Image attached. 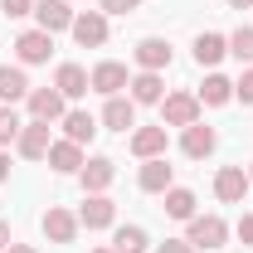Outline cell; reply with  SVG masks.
I'll return each mask as SVG.
<instances>
[{
  "label": "cell",
  "instance_id": "7",
  "mask_svg": "<svg viewBox=\"0 0 253 253\" xmlns=\"http://www.w3.org/2000/svg\"><path fill=\"white\" fill-rule=\"evenodd\" d=\"M15 54H20V63H44L49 54H54V34H44V30H25L20 39H15Z\"/></svg>",
  "mask_w": 253,
  "mask_h": 253
},
{
  "label": "cell",
  "instance_id": "17",
  "mask_svg": "<svg viewBox=\"0 0 253 253\" xmlns=\"http://www.w3.org/2000/svg\"><path fill=\"white\" fill-rule=\"evenodd\" d=\"M102 122L112 126V131H126V126H136V102L131 97H107V107H102Z\"/></svg>",
  "mask_w": 253,
  "mask_h": 253
},
{
  "label": "cell",
  "instance_id": "6",
  "mask_svg": "<svg viewBox=\"0 0 253 253\" xmlns=\"http://www.w3.org/2000/svg\"><path fill=\"white\" fill-rule=\"evenodd\" d=\"M214 195H219L224 205H239L249 195V170L244 166H224L219 175H214Z\"/></svg>",
  "mask_w": 253,
  "mask_h": 253
},
{
  "label": "cell",
  "instance_id": "28",
  "mask_svg": "<svg viewBox=\"0 0 253 253\" xmlns=\"http://www.w3.org/2000/svg\"><path fill=\"white\" fill-rule=\"evenodd\" d=\"M20 131H25V122H20V117H15V107L5 102V107H0V146L20 141Z\"/></svg>",
  "mask_w": 253,
  "mask_h": 253
},
{
  "label": "cell",
  "instance_id": "35",
  "mask_svg": "<svg viewBox=\"0 0 253 253\" xmlns=\"http://www.w3.org/2000/svg\"><path fill=\"white\" fill-rule=\"evenodd\" d=\"M5 244H10V224L0 219V253H5Z\"/></svg>",
  "mask_w": 253,
  "mask_h": 253
},
{
  "label": "cell",
  "instance_id": "9",
  "mask_svg": "<svg viewBox=\"0 0 253 253\" xmlns=\"http://www.w3.org/2000/svg\"><path fill=\"white\" fill-rule=\"evenodd\" d=\"M34 20H39L44 34H59V30L73 25V10H68L63 0H34Z\"/></svg>",
  "mask_w": 253,
  "mask_h": 253
},
{
  "label": "cell",
  "instance_id": "22",
  "mask_svg": "<svg viewBox=\"0 0 253 253\" xmlns=\"http://www.w3.org/2000/svg\"><path fill=\"white\" fill-rule=\"evenodd\" d=\"M63 136L78 141V146L93 141V136H97V117H93V112H63Z\"/></svg>",
  "mask_w": 253,
  "mask_h": 253
},
{
  "label": "cell",
  "instance_id": "12",
  "mask_svg": "<svg viewBox=\"0 0 253 253\" xmlns=\"http://www.w3.org/2000/svg\"><path fill=\"white\" fill-rule=\"evenodd\" d=\"M170 180H175V170L166 166V156H151L146 166H141V175H136V185L146 190V195H166Z\"/></svg>",
  "mask_w": 253,
  "mask_h": 253
},
{
  "label": "cell",
  "instance_id": "4",
  "mask_svg": "<svg viewBox=\"0 0 253 253\" xmlns=\"http://www.w3.org/2000/svg\"><path fill=\"white\" fill-rule=\"evenodd\" d=\"M126 83H131V78H126V68H122V63H112V59L97 63L93 73H88V88H93V93H102V97H117Z\"/></svg>",
  "mask_w": 253,
  "mask_h": 253
},
{
  "label": "cell",
  "instance_id": "14",
  "mask_svg": "<svg viewBox=\"0 0 253 253\" xmlns=\"http://www.w3.org/2000/svg\"><path fill=\"white\" fill-rule=\"evenodd\" d=\"M78 175H83V190H88V195H102V190L112 185L117 166H112L107 156H93V161H83V170H78Z\"/></svg>",
  "mask_w": 253,
  "mask_h": 253
},
{
  "label": "cell",
  "instance_id": "10",
  "mask_svg": "<svg viewBox=\"0 0 253 253\" xmlns=\"http://www.w3.org/2000/svg\"><path fill=\"white\" fill-rule=\"evenodd\" d=\"M112 219H117V205H112L107 195H88L83 210H78V224H83V229H107Z\"/></svg>",
  "mask_w": 253,
  "mask_h": 253
},
{
  "label": "cell",
  "instance_id": "5",
  "mask_svg": "<svg viewBox=\"0 0 253 253\" xmlns=\"http://www.w3.org/2000/svg\"><path fill=\"white\" fill-rule=\"evenodd\" d=\"M20 156L25 161H44L49 156V146H54V136H49V122H25V131H20Z\"/></svg>",
  "mask_w": 253,
  "mask_h": 253
},
{
  "label": "cell",
  "instance_id": "21",
  "mask_svg": "<svg viewBox=\"0 0 253 253\" xmlns=\"http://www.w3.org/2000/svg\"><path fill=\"white\" fill-rule=\"evenodd\" d=\"M54 88L63 97H83L88 93V73L78 68V63H59V73H54Z\"/></svg>",
  "mask_w": 253,
  "mask_h": 253
},
{
  "label": "cell",
  "instance_id": "30",
  "mask_svg": "<svg viewBox=\"0 0 253 253\" xmlns=\"http://www.w3.org/2000/svg\"><path fill=\"white\" fill-rule=\"evenodd\" d=\"M0 10L10 20H20V15H34V0H0Z\"/></svg>",
  "mask_w": 253,
  "mask_h": 253
},
{
  "label": "cell",
  "instance_id": "2",
  "mask_svg": "<svg viewBox=\"0 0 253 253\" xmlns=\"http://www.w3.org/2000/svg\"><path fill=\"white\" fill-rule=\"evenodd\" d=\"M195 122H200V97L195 93L161 97V126H195Z\"/></svg>",
  "mask_w": 253,
  "mask_h": 253
},
{
  "label": "cell",
  "instance_id": "15",
  "mask_svg": "<svg viewBox=\"0 0 253 253\" xmlns=\"http://www.w3.org/2000/svg\"><path fill=\"white\" fill-rule=\"evenodd\" d=\"M180 146H185V156H190V161H205L214 146H219V136H214V126L195 122V126H185V141H180Z\"/></svg>",
  "mask_w": 253,
  "mask_h": 253
},
{
  "label": "cell",
  "instance_id": "29",
  "mask_svg": "<svg viewBox=\"0 0 253 253\" xmlns=\"http://www.w3.org/2000/svg\"><path fill=\"white\" fill-rule=\"evenodd\" d=\"M234 97H239V102H249V107H253V68H244V78L234 83Z\"/></svg>",
  "mask_w": 253,
  "mask_h": 253
},
{
  "label": "cell",
  "instance_id": "18",
  "mask_svg": "<svg viewBox=\"0 0 253 253\" xmlns=\"http://www.w3.org/2000/svg\"><path fill=\"white\" fill-rule=\"evenodd\" d=\"M131 151L141 161L166 156V126H141V131H131Z\"/></svg>",
  "mask_w": 253,
  "mask_h": 253
},
{
  "label": "cell",
  "instance_id": "31",
  "mask_svg": "<svg viewBox=\"0 0 253 253\" xmlns=\"http://www.w3.org/2000/svg\"><path fill=\"white\" fill-rule=\"evenodd\" d=\"M141 0H102V15H131Z\"/></svg>",
  "mask_w": 253,
  "mask_h": 253
},
{
  "label": "cell",
  "instance_id": "20",
  "mask_svg": "<svg viewBox=\"0 0 253 253\" xmlns=\"http://www.w3.org/2000/svg\"><path fill=\"white\" fill-rule=\"evenodd\" d=\"M224 54H229V39H224V34H200V39H195V63H200V68H214Z\"/></svg>",
  "mask_w": 253,
  "mask_h": 253
},
{
  "label": "cell",
  "instance_id": "8",
  "mask_svg": "<svg viewBox=\"0 0 253 253\" xmlns=\"http://www.w3.org/2000/svg\"><path fill=\"white\" fill-rule=\"evenodd\" d=\"M30 117L34 122H59L63 117V93L59 88H30Z\"/></svg>",
  "mask_w": 253,
  "mask_h": 253
},
{
  "label": "cell",
  "instance_id": "24",
  "mask_svg": "<svg viewBox=\"0 0 253 253\" xmlns=\"http://www.w3.org/2000/svg\"><path fill=\"white\" fill-rule=\"evenodd\" d=\"M229 97H234V83H229L224 73H210L205 88H200V107H205V102H210V107H224Z\"/></svg>",
  "mask_w": 253,
  "mask_h": 253
},
{
  "label": "cell",
  "instance_id": "1",
  "mask_svg": "<svg viewBox=\"0 0 253 253\" xmlns=\"http://www.w3.org/2000/svg\"><path fill=\"white\" fill-rule=\"evenodd\" d=\"M190 224V234H185V244L190 249H224V239H229V224L219 219V214H195V219H185Z\"/></svg>",
  "mask_w": 253,
  "mask_h": 253
},
{
  "label": "cell",
  "instance_id": "37",
  "mask_svg": "<svg viewBox=\"0 0 253 253\" xmlns=\"http://www.w3.org/2000/svg\"><path fill=\"white\" fill-rule=\"evenodd\" d=\"M253 0H229V10H249Z\"/></svg>",
  "mask_w": 253,
  "mask_h": 253
},
{
  "label": "cell",
  "instance_id": "11",
  "mask_svg": "<svg viewBox=\"0 0 253 253\" xmlns=\"http://www.w3.org/2000/svg\"><path fill=\"white\" fill-rule=\"evenodd\" d=\"M44 234H49L54 244H73V239H78V214L49 205V210H44Z\"/></svg>",
  "mask_w": 253,
  "mask_h": 253
},
{
  "label": "cell",
  "instance_id": "26",
  "mask_svg": "<svg viewBox=\"0 0 253 253\" xmlns=\"http://www.w3.org/2000/svg\"><path fill=\"white\" fill-rule=\"evenodd\" d=\"M166 214L170 219H195V195L180 190V185H170L166 190Z\"/></svg>",
  "mask_w": 253,
  "mask_h": 253
},
{
  "label": "cell",
  "instance_id": "33",
  "mask_svg": "<svg viewBox=\"0 0 253 253\" xmlns=\"http://www.w3.org/2000/svg\"><path fill=\"white\" fill-rule=\"evenodd\" d=\"M239 239H244V244H249V249H253V210H249V214H244V219H239Z\"/></svg>",
  "mask_w": 253,
  "mask_h": 253
},
{
  "label": "cell",
  "instance_id": "23",
  "mask_svg": "<svg viewBox=\"0 0 253 253\" xmlns=\"http://www.w3.org/2000/svg\"><path fill=\"white\" fill-rule=\"evenodd\" d=\"M126 88H131V102H161V97H166V88H161V73H136Z\"/></svg>",
  "mask_w": 253,
  "mask_h": 253
},
{
  "label": "cell",
  "instance_id": "39",
  "mask_svg": "<svg viewBox=\"0 0 253 253\" xmlns=\"http://www.w3.org/2000/svg\"><path fill=\"white\" fill-rule=\"evenodd\" d=\"M249 185H253V170H249Z\"/></svg>",
  "mask_w": 253,
  "mask_h": 253
},
{
  "label": "cell",
  "instance_id": "36",
  "mask_svg": "<svg viewBox=\"0 0 253 253\" xmlns=\"http://www.w3.org/2000/svg\"><path fill=\"white\" fill-rule=\"evenodd\" d=\"M5 253H34V249H30V244H10Z\"/></svg>",
  "mask_w": 253,
  "mask_h": 253
},
{
  "label": "cell",
  "instance_id": "32",
  "mask_svg": "<svg viewBox=\"0 0 253 253\" xmlns=\"http://www.w3.org/2000/svg\"><path fill=\"white\" fill-rule=\"evenodd\" d=\"M156 253H195V249H190L185 239H166V244H161V249H156Z\"/></svg>",
  "mask_w": 253,
  "mask_h": 253
},
{
  "label": "cell",
  "instance_id": "25",
  "mask_svg": "<svg viewBox=\"0 0 253 253\" xmlns=\"http://www.w3.org/2000/svg\"><path fill=\"white\" fill-rule=\"evenodd\" d=\"M112 253H146V229L122 224V229L112 234Z\"/></svg>",
  "mask_w": 253,
  "mask_h": 253
},
{
  "label": "cell",
  "instance_id": "38",
  "mask_svg": "<svg viewBox=\"0 0 253 253\" xmlns=\"http://www.w3.org/2000/svg\"><path fill=\"white\" fill-rule=\"evenodd\" d=\"M93 253H112V249H93Z\"/></svg>",
  "mask_w": 253,
  "mask_h": 253
},
{
  "label": "cell",
  "instance_id": "27",
  "mask_svg": "<svg viewBox=\"0 0 253 253\" xmlns=\"http://www.w3.org/2000/svg\"><path fill=\"white\" fill-rule=\"evenodd\" d=\"M229 54L239 63H253V25H239V30L229 34Z\"/></svg>",
  "mask_w": 253,
  "mask_h": 253
},
{
  "label": "cell",
  "instance_id": "16",
  "mask_svg": "<svg viewBox=\"0 0 253 253\" xmlns=\"http://www.w3.org/2000/svg\"><path fill=\"white\" fill-rule=\"evenodd\" d=\"M136 63H141V73L170 68V44H166V39H141V44H136Z\"/></svg>",
  "mask_w": 253,
  "mask_h": 253
},
{
  "label": "cell",
  "instance_id": "19",
  "mask_svg": "<svg viewBox=\"0 0 253 253\" xmlns=\"http://www.w3.org/2000/svg\"><path fill=\"white\" fill-rule=\"evenodd\" d=\"M20 97H30V78H25V68H10V63H5V68H0V102L15 107Z\"/></svg>",
  "mask_w": 253,
  "mask_h": 253
},
{
  "label": "cell",
  "instance_id": "3",
  "mask_svg": "<svg viewBox=\"0 0 253 253\" xmlns=\"http://www.w3.org/2000/svg\"><path fill=\"white\" fill-rule=\"evenodd\" d=\"M73 39L83 44V49H97V44H107V15L102 10H83V15H73Z\"/></svg>",
  "mask_w": 253,
  "mask_h": 253
},
{
  "label": "cell",
  "instance_id": "34",
  "mask_svg": "<svg viewBox=\"0 0 253 253\" xmlns=\"http://www.w3.org/2000/svg\"><path fill=\"white\" fill-rule=\"evenodd\" d=\"M5 180H10V156L0 151V185H5Z\"/></svg>",
  "mask_w": 253,
  "mask_h": 253
},
{
  "label": "cell",
  "instance_id": "13",
  "mask_svg": "<svg viewBox=\"0 0 253 253\" xmlns=\"http://www.w3.org/2000/svg\"><path fill=\"white\" fill-rule=\"evenodd\" d=\"M44 161H49L59 175H73V170H83V146L63 136V141H54V146H49V156H44Z\"/></svg>",
  "mask_w": 253,
  "mask_h": 253
}]
</instances>
